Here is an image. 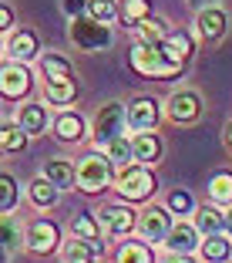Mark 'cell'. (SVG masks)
Segmentation results:
<instances>
[{"mask_svg": "<svg viewBox=\"0 0 232 263\" xmlns=\"http://www.w3.org/2000/svg\"><path fill=\"white\" fill-rule=\"evenodd\" d=\"M111 182V159L108 155H85L81 162H77V189H85V193H101V189Z\"/></svg>", "mask_w": 232, "mask_h": 263, "instance_id": "3", "label": "cell"}, {"mask_svg": "<svg viewBox=\"0 0 232 263\" xmlns=\"http://www.w3.org/2000/svg\"><path fill=\"white\" fill-rule=\"evenodd\" d=\"M222 233H229V236H232V209L225 213V230H222Z\"/></svg>", "mask_w": 232, "mask_h": 263, "instance_id": "40", "label": "cell"}, {"mask_svg": "<svg viewBox=\"0 0 232 263\" xmlns=\"http://www.w3.org/2000/svg\"><path fill=\"white\" fill-rule=\"evenodd\" d=\"M155 176L148 172V165H141V162H135V165H124L121 169V176H118V196L121 199H128V202H141V199H148V196L155 193Z\"/></svg>", "mask_w": 232, "mask_h": 263, "instance_id": "2", "label": "cell"}, {"mask_svg": "<svg viewBox=\"0 0 232 263\" xmlns=\"http://www.w3.org/2000/svg\"><path fill=\"white\" fill-rule=\"evenodd\" d=\"M57 240H61V230L51 219H34L27 226V233H24V243H27L31 253H51L57 247Z\"/></svg>", "mask_w": 232, "mask_h": 263, "instance_id": "7", "label": "cell"}, {"mask_svg": "<svg viewBox=\"0 0 232 263\" xmlns=\"http://www.w3.org/2000/svg\"><path fill=\"white\" fill-rule=\"evenodd\" d=\"M202 233L195 230V223H175L168 233V240H165V247H168V253H192V250H199Z\"/></svg>", "mask_w": 232, "mask_h": 263, "instance_id": "12", "label": "cell"}, {"mask_svg": "<svg viewBox=\"0 0 232 263\" xmlns=\"http://www.w3.org/2000/svg\"><path fill=\"white\" fill-rule=\"evenodd\" d=\"M158 118H162V111H158V101L155 98H135L128 105V125L135 132H152L158 125Z\"/></svg>", "mask_w": 232, "mask_h": 263, "instance_id": "10", "label": "cell"}, {"mask_svg": "<svg viewBox=\"0 0 232 263\" xmlns=\"http://www.w3.org/2000/svg\"><path fill=\"white\" fill-rule=\"evenodd\" d=\"M7 54H10V61H31L34 54H37V34L34 31H17L14 37L7 41Z\"/></svg>", "mask_w": 232, "mask_h": 263, "instance_id": "19", "label": "cell"}, {"mask_svg": "<svg viewBox=\"0 0 232 263\" xmlns=\"http://www.w3.org/2000/svg\"><path fill=\"white\" fill-rule=\"evenodd\" d=\"M54 135L61 142H77L85 135V118L77 115V111H61L54 118Z\"/></svg>", "mask_w": 232, "mask_h": 263, "instance_id": "20", "label": "cell"}, {"mask_svg": "<svg viewBox=\"0 0 232 263\" xmlns=\"http://www.w3.org/2000/svg\"><path fill=\"white\" fill-rule=\"evenodd\" d=\"M225 24H229V17L219 7H202L199 17H195V27H199V34L205 41H219L225 34Z\"/></svg>", "mask_w": 232, "mask_h": 263, "instance_id": "13", "label": "cell"}, {"mask_svg": "<svg viewBox=\"0 0 232 263\" xmlns=\"http://www.w3.org/2000/svg\"><path fill=\"white\" fill-rule=\"evenodd\" d=\"M0 186H4V196H0V209H4V216H7L10 209L17 206V182H14V176H10V172H4V176H0Z\"/></svg>", "mask_w": 232, "mask_h": 263, "instance_id": "35", "label": "cell"}, {"mask_svg": "<svg viewBox=\"0 0 232 263\" xmlns=\"http://www.w3.org/2000/svg\"><path fill=\"white\" fill-rule=\"evenodd\" d=\"M202 260L205 263H229L232 260V236L229 233H216V236H205L199 247Z\"/></svg>", "mask_w": 232, "mask_h": 263, "instance_id": "15", "label": "cell"}, {"mask_svg": "<svg viewBox=\"0 0 232 263\" xmlns=\"http://www.w3.org/2000/svg\"><path fill=\"white\" fill-rule=\"evenodd\" d=\"M71 41H74L81 51H104L111 44V31L108 24H98L91 17H74L71 24Z\"/></svg>", "mask_w": 232, "mask_h": 263, "instance_id": "4", "label": "cell"}, {"mask_svg": "<svg viewBox=\"0 0 232 263\" xmlns=\"http://www.w3.org/2000/svg\"><path fill=\"white\" fill-rule=\"evenodd\" d=\"M199 115H202V98H199V91L182 88V91H175L168 98V118H172V122L188 125V122H195Z\"/></svg>", "mask_w": 232, "mask_h": 263, "instance_id": "9", "label": "cell"}, {"mask_svg": "<svg viewBox=\"0 0 232 263\" xmlns=\"http://www.w3.org/2000/svg\"><path fill=\"white\" fill-rule=\"evenodd\" d=\"M172 209L168 206H148L145 213L138 216V233H141V240L145 243H165L168 240V233H172Z\"/></svg>", "mask_w": 232, "mask_h": 263, "instance_id": "5", "label": "cell"}, {"mask_svg": "<svg viewBox=\"0 0 232 263\" xmlns=\"http://www.w3.org/2000/svg\"><path fill=\"white\" fill-rule=\"evenodd\" d=\"M132 68L138 71L141 78H175L182 74V64L168 61L162 54V47H152V44H135L132 47Z\"/></svg>", "mask_w": 232, "mask_h": 263, "instance_id": "1", "label": "cell"}, {"mask_svg": "<svg viewBox=\"0 0 232 263\" xmlns=\"http://www.w3.org/2000/svg\"><path fill=\"white\" fill-rule=\"evenodd\" d=\"M104 155H108L115 165H128V162H135V148H132V142L124 139V135H118V139H111L108 145H104Z\"/></svg>", "mask_w": 232, "mask_h": 263, "instance_id": "28", "label": "cell"}, {"mask_svg": "<svg viewBox=\"0 0 232 263\" xmlns=\"http://www.w3.org/2000/svg\"><path fill=\"white\" fill-rule=\"evenodd\" d=\"M17 125H24V132H27V135H44V128L51 125V118H47V108H44V105H24Z\"/></svg>", "mask_w": 232, "mask_h": 263, "instance_id": "23", "label": "cell"}, {"mask_svg": "<svg viewBox=\"0 0 232 263\" xmlns=\"http://www.w3.org/2000/svg\"><path fill=\"white\" fill-rule=\"evenodd\" d=\"M188 4H199V7H209L212 0H188Z\"/></svg>", "mask_w": 232, "mask_h": 263, "instance_id": "42", "label": "cell"}, {"mask_svg": "<svg viewBox=\"0 0 232 263\" xmlns=\"http://www.w3.org/2000/svg\"><path fill=\"white\" fill-rule=\"evenodd\" d=\"M162 54L168 58V61L175 64H185L188 58H192V37H188L185 31H178V34H168L162 44Z\"/></svg>", "mask_w": 232, "mask_h": 263, "instance_id": "21", "label": "cell"}, {"mask_svg": "<svg viewBox=\"0 0 232 263\" xmlns=\"http://www.w3.org/2000/svg\"><path fill=\"white\" fill-rule=\"evenodd\" d=\"M57 193H61V189H57L47 176H44V179H34V182H31V202H34L37 209H51V206L57 202Z\"/></svg>", "mask_w": 232, "mask_h": 263, "instance_id": "24", "label": "cell"}, {"mask_svg": "<svg viewBox=\"0 0 232 263\" xmlns=\"http://www.w3.org/2000/svg\"><path fill=\"white\" fill-rule=\"evenodd\" d=\"M20 247V230L14 226V219H10V213L4 216V263H10V256H14V250Z\"/></svg>", "mask_w": 232, "mask_h": 263, "instance_id": "34", "label": "cell"}, {"mask_svg": "<svg viewBox=\"0 0 232 263\" xmlns=\"http://www.w3.org/2000/svg\"><path fill=\"white\" fill-rule=\"evenodd\" d=\"M101 260V243L94 240H71L64 243V263H98Z\"/></svg>", "mask_w": 232, "mask_h": 263, "instance_id": "16", "label": "cell"}, {"mask_svg": "<svg viewBox=\"0 0 232 263\" xmlns=\"http://www.w3.org/2000/svg\"><path fill=\"white\" fill-rule=\"evenodd\" d=\"M209 199L216 206H232V172H216L209 179Z\"/></svg>", "mask_w": 232, "mask_h": 263, "instance_id": "25", "label": "cell"}, {"mask_svg": "<svg viewBox=\"0 0 232 263\" xmlns=\"http://www.w3.org/2000/svg\"><path fill=\"white\" fill-rule=\"evenodd\" d=\"M71 230H74V236H81V240H94V243H98V236L104 233V230H101V223H98V216H91V213L74 216Z\"/></svg>", "mask_w": 232, "mask_h": 263, "instance_id": "30", "label": "cell"}, {"mask_svg": "<svg viewBox=\"0 0 232 263\" xmlns=\"http://www.w3.org/2000/svg\"><path fill=\"white\" fill-rule=\"evenodd\" d=\"M0 88H4V98H24L31 91V71L20 61H10L0 74Z\"/></svg>", "mask_w": 232, "mask_h": 263, "instance_id": "11", "label": "cell"}, {"mask_svg": "<svg viewBox=\"0 0 232 263\" xmlns=\"http://www.w3.org/2000/svg\"><path fill=\"white\" fill-rule=\"evenodd\" d=\"M44 176L54 182L57 189H74L77 186V165H71L68 159H51L44 165Z\"/></svg>", "mask_w": 232, "mask_h": 263, "instance_id": "18", "label": "cell"}, {"mask_svg": "<svg viewBox=\"0 0 232 263\" xmlns=\"http://www.w3.org/2000/svg\"><path fill=\"white\" fill-rule=\"evenodd\" d=\"M118 14H121V10L115 7V0H91V4H88V17H91V21H98V24L115 21Z\"/></svg>", "mask_w": 232, "mask_h": 263, "instance_id": "33", "label": "cell"}, {"mask_svg": "<svg viewBox=\"0 0 232 263\" xmlns=\"http://www.w3.org/2000/svg\"><path fill=\"white\" fill-rule=\"evenodd\" d=\"M162 263H192V256H188V253H168Z\"/></svg>", "mask_w": 232, "mask_h": 263, "instance_id": "39", "label": "cell"}, {"mask_svg": "<svg viewBox=\"0 0 232 263\" xmlns=\"http://www.w3.org/2000/svg\"><path fill=\"white\" fill-rule=\"evenodd\" d=\"M118 263H152V250H148V243L124 240L118 247Z\"/></svg>", "mask_w": 232, "mask_h": 263, "instance_id": "29", "label": "cell"}, {"mask_svg": "<svg viewBox=\"0 0 232 263\" xmlns=\"http://www.w3.org/2000/svg\"><path fill=\"white\" fill-rule=\"evenodd\" d=\"M121 17H124V24H135V27H141V24L152 17V4L148 0H121Z\"/></svg>", "mask_w": 232, "mask_h": 263, "instance_id": "27", "label": "cell"}, {"mask_svg": "<svg viewBox=\"0 0 232 263\" xmlns=\"http://www.w3.org/2000/svg\"><path fill=\"white\" fill-rule=\"evenodd\" d=\"M88 4L91 0H61V7H64V14H81V10H88Z\"/></svg>", "mask_w": 232, "mask_h": 263, "instance_id": "37", "label": "cell"}, {"mask_svg": "<svg viewBox=\"0 0 232 263\" xmlns=\"http://www.w3.org/2000/svg\"><path fill=\"white\" fill-rule=\"evenodd\" d=\"M40 74L47 78V85L74 81V68H71V61H64L61 54H44L40 58Z\"/></svg>", "mask_w": 232, "mask_h": 263, "instance_id": "17", "label": "cell"}, {"mask_svg": "<svg viewBox=\"0 0 232 263\" xmlns=\"http://www.w3.org/2000/svg\"><path fill=\"white\" fill-rule=\"evenodd\" d=\"M168 209L182 216V213H192V209H195V202H192V196H188L185 189H175V193L168 196Z\"/></svg>", "mask_w": 232, "mask_h": 263, "instance_id": "36", "label": "cell"}, {"mask_svg": "<svg viewBox=\"0 0 232 263\" xmlns=\"http://www.w3.org/2000/svg\"><path fill=\"white\" fill-rule=\"evenodd\" d=\"M168 34H172V31L165 27V21H162V17H148V21L138 27V37H141V44H152V47H162Z\"/></svg>", "mask_w": 232, "mask_h": 263, "instance_id": "26", "label": "cell"}, {"mask_svg": "<svg viewBox=\"0 0 232 263\" xmlns=\"http://www.w3.org/2000/svg\"><path fill=\"white\" fill-rule=\"evenodd\" d=\"M27 139H31V135L24 132V125H14V122L4 125V148H7V152H24Z\"/></svg>", "mask_w": 232, "mask_h": 263, "instance_id": "31", "label": "cell"}, {"mask_svg": "<svg viewBox=\"0 0 232 263\" xmlns=\"http://www.w3.org/2000/svg\"><path fill=\"white\" fill-rule=\"evenodd\" d=\"M225 145H229V148H232V122H229V125H225Z\"/></svg>", "mask_w": 232, "mask_h": 263, "instance_id": "41", "label": "cell"}, {"mask_svg": "<svg viewBox=\"0 0 232 263\" xmlns=\"http://www.w3.org/2000/svg\"><path fill=\"white\" fill-rule=\"evenodd\" d=\"M124 122H128V111H124V105H118V101H108L104 108L94 115V142L98 145H108L111 139H118L124 132Z\"/></svg>", "mask_w": 232, "mask_h": 263, "instance_id": "6", "label": "cell"}, {"mask_svg": "<svg viewBox=\"0 0 232 263\" xmlns=\"http://www.w3.org/2000/svg\"><path fill=\"white\" fill-rule=\"evenodd\" d=\"M132 148H135V162L141 165H155L162 159V139L155 132H138L132 139Z\"/></svg>", "mask_w": 232, "mask_h": 263, "instance_id": "14", "label": "cell"}, {"mask_svg": "<svg viewBox=\"0 0 232 263\" xmlns=\"http://www.w3.org/2000/svg\"><path fill=\"white\" fill-rule=\"evenodd\" d=\"M74 98H77V85H74V81L47 85V101H51V105H71Z\"/></svg>", "mask_w": 232, "mask_h": 263, "instance_id": "32", "label": "cell"}, {"mask_svg": "<svg viewBox=\"0 0 232 263\" xmlns=\"http://www.w3.org/2000/svg\"><path fill=\"white\" fill-rule=\"evenodd\" d=\"M98 223L108 236H128L132 230H138V219L128 206H104L98 213Z\"/></svg>", "mask_w": 232, "mask_h": 263, "instance_id": "8", "label": "cell"}, {"mask_svg": "<svg viewBox=\"0 0 232 263\" xmlns=\"http://www.w3.org/2000/svg\"><path fill=\"white\" fill-rule=\"evenodd\" d=\"M0 27H4V31H10V27H14V14H10V7L0 10Z\"/></svg>", "mask_w": 232, "mask_h": 263, "instance_id": "38", "label": "cell"}, {"mask_svg": "<svg viewBox=\"0 0 232 263\" xmlns=\"http://www.w3.org/2000/svg\"><path fill=\"white\" fill-rule=\"evenodd\" d=\"M195 230L202 236H216L225 230V213H219L216 206H199L195 209Z\"/></svg>", "mask_w": 232, "mask_h": 263, "instance_id": "22", "label": "cell"}]
</instances>
